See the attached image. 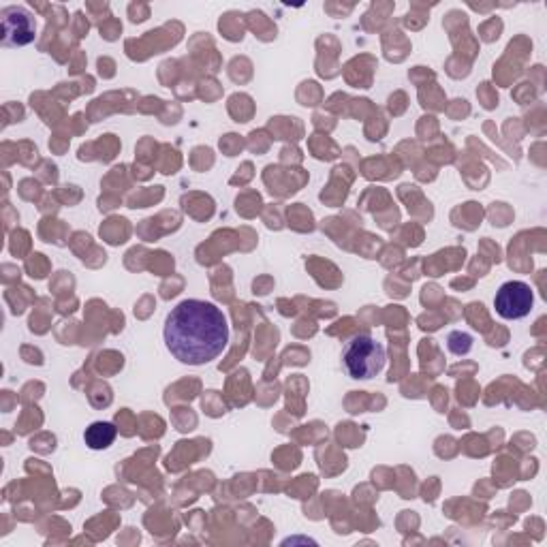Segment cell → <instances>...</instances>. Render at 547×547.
Returning <instances> with one entry per match:
<instances>
[{
  "label": "cell",
  "instance_id": "cell-1",
  "mask_svg": "<svg viewBox=\"0 0 547 547\" xmlns=\"http://www.w3.org/2000/svg\"><path fill=\"white\" fill-rule=\"evenodd\" d=\"M165 345L178 362L210 364L229 345V325L223 310L212 302L184 300L165 319Z\"/></svg>",
  "mask_w": 547,
  "mask_h": 547
},
{
  "label": "cell",
  "instance_id": "cell-2",
  "mask_svg": "<svg viewBox=\"0 0 547 547\" xmlns=\"http://www.w3.org/2000/svg\"><path fill=\"white\" fill-rule=\"evenodd\" d=\"M387 362V351L381 342L372 336L359 334L347 342L345 351H342V364L349 372L351 379L370 381L383 372Z\"/></svg>",
  "mask_w": 547,
  "mask_h": 547
},
{
  "label": "cell",
  "instance_id": "cell-3",
  "mask_svg": "<svg viewBox=\"0 0 547 547\" xmlns=\"http://www.w3.org/2000/svg\"><path fill=\"white\" fill-rule=\"evenodd\" d=\"M535 306V293L528 283L522 280H509V283L500 285L494 298V308L503 319L518 321L530 315Z\"/></svg>",
  "mask_w": 547,
  "mask_h": 547
},
{
  "label": "cell",
  "instance_id": "cell-4",
  "mask_svg": "<svg viewBox=\"0 0 547 547\" xmlns=\"http://www.w3.org/2000/svg\"><path fill=\"white\" fill-rule=\"evenodd\" d=\"M3 18V45L5 48H22L37 37V22L24 7H7L0 13Z\"/></svg>",
  "mask_w": 547,
  "mask_h": 547
},
{
  "label": "cell",
  "instance_id": "cell-5",
  "mask_svg": "<svg viewBox=\"0 0 547 547\" xmlns=\"http://www.w3.org/2000/svg\"><path fill=\"white\" fill-rule=\"evenodd\" d=\"M118 430L114 424H109V421H95V424H90L84 432V441L90 449L95 451H103L107 447H112V443L116 441Z\"/></svg>",
  "mask_w": 547,
  "mask_h": 547
},
{
  "label": "cell",
  "instance_id": "cell-6",
  "mask_svg": "<svg viewBox=\"0 0 547 547\" xmlns=\"http://www.w3.org/2000/svg\"><path fill=\"white\" fill-rule=\"evenodd\" d=\"M471 347H473V338L468 336V334H460V332L449 334V349H451V353L464 355V353L471 351Z\"/></svg>",
  "mask_w": 547,
  "mask_h": 547
}]
</instances>
